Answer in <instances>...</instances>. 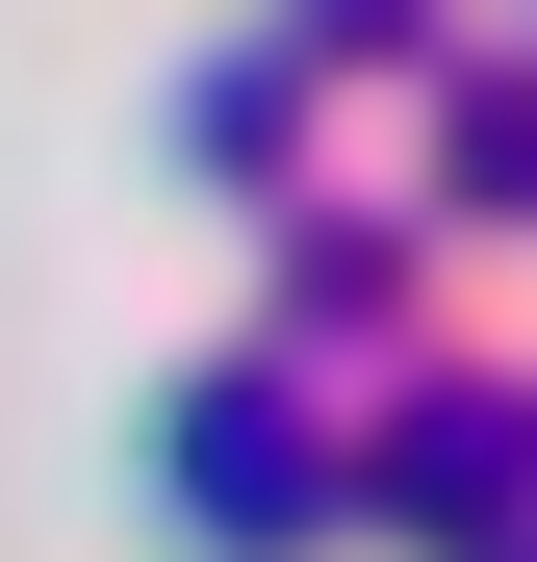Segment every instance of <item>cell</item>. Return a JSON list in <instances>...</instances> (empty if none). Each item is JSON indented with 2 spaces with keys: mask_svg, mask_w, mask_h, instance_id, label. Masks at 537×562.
I'll return each mask as SVG.
<instances>
[{
  "mask_svg": "<svg viewBox=\"0 0 537 562\" xmlns=\"http://www.w3.org/2000/svg\"><path fill=\"white\" fill-rule=\"evenodd\" d=\"M179 512H205V537H307L333 486H307V409L282 384H205V409H179Z\"/></svg>",
  "mask_w": 537,
  "mask_h": 562,
  "instance_id": "6da1fadb",
  "label": "cell"
}]
</instances>
